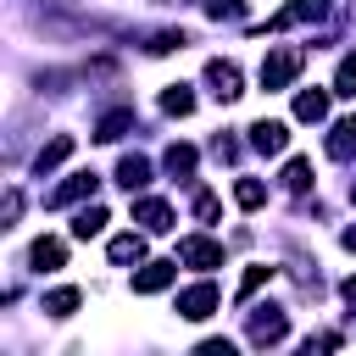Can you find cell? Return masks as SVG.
<instances>
[{"mask_svg": "<svg viewBox=\"0 0 356 356\" xmlns=\"http://www.w3.org/2000/svg\"><path fill=\"white\" fill-rule=\"evenodd\" d=\"M300 61H306V50H273V56L261 61V89H284V83L300 72Z\"/></svg>", "mask_w": 356, "mask_h": 356, "instance_id": "cell-1", "label": "cell"}, {"mask_svg": "<svg viewBox=\"0 0 356 356\" xmlns=\"http://www.w3.org/2000/svg\"><path fill=\"white\" fill-rule=\"evenodd\" d=\"M217 312V284H189L184 295H178V317H189V323H206Z\"/></svg>", "mask_w": 356, "mask_h": 356, "instance_id": "cell-2", "label": "cell"}, {"mask_svg": "<svg viewBox=\"0 0 356 356\" xmlns=\"http://www.w3.org/2000/svg\"><path fill=\"white\" fill-rule=\"evenodd\" d=\"M178 261H189V267H222V245L206 239V234H189V239H178Z\"/></svg>", "mask_w": 356, "mask_h": 356, "instance_id": "cell-3", "label": "cell"}, {"mask_svg": "<svg viewBox=\"0 0 356 356\" xmlns=\"http://www.w3.org/2000/svg\"><path fill=\"white\" fill-rule=\"evenodd\" d=\"M289 334V317L278 312V306H261L256 317H250V345H278Z\"/></svg>", "mask_w": 356, "mask_h": 356, "instance_id": "cell-4", "label": "cell"}, {"mask_svg": "<svg viewBox=\"0 0 356 356\" xmlns=\"http://www.w3.org/2000/svg\"><path fill=\"white\" fill-rule=\"evenodd\" d=\"M323 11H328V0H289L284 11H273V17H267V28L278 33V28H295V22H317ZM267 28H261V33H267Z\"/></svg>", "mask_w": 356, "mask_h": 356, "instance_id": "cell-5", "label": "cell"}, {"mask_svg": "<svg viewBox=\"0 0 356 356\" xmlns=\"http://www.w3.org/2000/svg\"><path fill=\"white\" fill-rule=\"evenodd\" d=\"M289 145V128L278 122V117H261V122H250V150H261V156H278Z\"/></svg>", "mask_w": 356, "mask_h": 356, "instance_id": "cell-6", "label": "cell"}, {"mask_svg": "<svg viewBox=\"0 0 356 356\" xmlns=\"http://www.w3.org/2000/svg\"><path fill=\"white\" fill-rule=\"evenodd\" d=\"M134 222H139L145 234H167V228H172V206L156 200V195H145V200H134Z\"/></svg>", "mask_w": 356, "mask_h": 356, "instance_id": "cell-7", "label": "cell"}, {"mask_svg": "<svg viewBox=\"0 0 356 356\" xmlns=\"http://www.w3.org/2000/svg\"><path fill=\"white\" fill-rule=\"evenodd\" d=\"M206 83H211V95L217 100H239L245 89H239V67L234 61H206Z\"/></svg>", "mask_w": 356, "mask_h": 356, "instance_id": "cell-8", "label": "cell"}, {"mask_svg": "<svg viewBox=\"0 0 356 356\" xmlns=\"http://www.w3.org/2000/svg\"><path fill=\"white\" fill-rule=\"evenodd\" d=\"M172 273H178V261H145V267L134 273V289H139V295H156V289L172 284Z\"/></svg>", "mask_w": 356, "mask_h": 356, "instance_id": "cell-9", "label": "cell"}, {"mask_svg": "<svg viewBox=\"0 0 356 356\" xmlns=\"http://www.w3.org/2000/svg\"><path fill=\"white\" fill-rule=\"evenodd\" d=\"M328 117V89H300L295 95V122H323Z\"/></svg>", "mask_w": 356, "mask_h": 356, "instance_id": "cell-10", "label": "cell"}, {"mask_svg": "<svg viewBox=\"0 0 356 356\" xmlns=\"http://www.w3.org/2000/svg\"><path fill=\"white\" fill-rule=\"evenodd\" d=\"M128 128H134V111H128V106H117V111H106V117L95 122V139H100V145H117Z\"/></svg>", "mask_w": 356, "mask_h": 356, "instance_id": "cell-11", "label": "cell"}, {"mask_svg": "<svg viewBox=\"0 0 356 356\" xmlns=\"http://www.w3.org/2000/svg\"><path fill=\"white\" fill-rule=\"evenodd\" d=\"M95 184H100L95 172H72V178H67L61 189H50V206H72V200H83V195H95Z\"/></svg>", "mask_w": 356, "mask_h": 356, "instance_id": "cell-12", "label": "cell"}, {"mask_svg": "<svg viewBox=\"0 0 356 356\" xmlns=\"http://www.w3.org/2000/svg\"><path fill=\"white\" fill-rule=\"evenodd\" d=\"M328 156H334V161H350V156H356V117H345V122L328 128Z\"/></svg>", "mask_w": 356, "mask_h": 356, "instance_id": "cell-13", "label": "cell"}, {"mask_svg": "<svg viewBox=\"0 0 356 356\" xmlns=\"http://www.w3.org/2000/svg\"><path fill=\"white\" fill-rule=\"evenodd\" d=\"M117 184H122L128 195L145 189V184H150V161H145V156H122V161H117Z\"/></svg>", "mask_w": 356, "mask_h": 356, "instance_id": "cell-14", "label": "cell"}, {"mask_svg": "<svg viewBox=\"0 0 356 356\" xmlns=\"http://www.w3.org/2000/svg\"><path fill=\"white\" fill-rule=\"evenodd\" d=\"M106 222H111L106 206H83V211L72 217V239H95V234H106Z\"/></svg>", "mask_w": 356, "mask_h": 356, "instance_id": "cell-15", "label": "cell"}, {"mask_svg": "<svg viewBox=\"0 0 356 356\" xmlns=\"http://www.w3.org/2000/svg\"><path fill=\"white\" fill-rule=\"evenodd\" d=\"M28 261H33L39 273H56V267L67 261V245H61V239H33V250H28Z\"/></svg>", "mask_w": 356, "mask_h": 356, "instance_id": "cell-16", "label": "cell"}, {"mask_svg": "<svg viewBox=\"0 0 356 356\" xmlns=\"http://www.w3.org/2000/svg\"><path fill=\"white\" fill-rule=\"evenodd\" d=\"M67 156H72V139H67V134H56V139H50V145H44V150L33 156V172L44 178V172H50V167H61Z\"/></svg>", "mask_w": 356, "mask_h": 356, "instance_id": "cell-17", "label": "cell"}, {"mask_svg": "<svg viewBox=\"0 0 356 356\" xmlns=\"http://www.w3.org/2000/svg\"><path fill=\"white\" fill-rule=\"evenodd\" d=\"M78 300H83L78 289H50V295L39 300V312H50V317H72V312H78Z\"/></svg>", "mask_w": 356, "mask_h": 356, "instance_id": "cell-18", "label": "cell"}, {"mask_svg": "<svg viewBox=\"0 0 356 356\" xmlns=\"http://www.w3.org/2000/svg\"><path fill=\"white\" fill-rule=\"evenodd\" d=\"M161 161H167V172H172V178H189V172H195V145H167V156H161Z\"/></svg>", "mask_w": 356, "mask_h": 356, "instance_id": "cell-19", "label": "cell"}, {"mask_svg": "<svg viewBox=\"0 0 356 356\" xmlns=\"http://www.w3.org/2000/svg\"><path fill=\"white\" fill-rule=\"evenodd\" d=\"M284 189H289V195H306V189H312V161H306V156H295V161L284 167Z\"/></svg>", "mask_w": 356, "mask_h": 356, "instance_id": "cell-20", "label": "cell"}, {"mask_svg": "<svg viewBox=\"0 0 356 356\" xmlns=\"http://www.w3.org/2000/svg\"><path fill=\"white\" fill-rule=\"evenodd\" d=\"M139 256H145V239H139V234H117V239H111V261H117V267H128V261H139Z\"/></svg>", "mask_w": 356, "mask_h": 356, "instance_id": "cell-21", "label": "cell"}, {"mask_svg": "<svg viewBox=\"0 0 356 356\" xmlns=\"http://www.w3.org/2000/svg\"><path fill=\"white\" fill-rule=\"evenodd\" d=\"M161 111H172V117H189V111H195V95H189L184 83H172V89L161 95Z\"/></svg>", "mask_w": 356, "mask_h": 356, "instance_id": "cell-22", "label": "cell"}, {"mask_svg": "<svg viewBox=\"0 0 356 356\" xmlns=\"http://www.w3.org/2000/svg\"><path fill=\"white\" fill-rule=\"evenodd\" d=\"M234 200H239V206H245V211H256V206H261V200H267V189H261V184H256V178H239V184H234Z\"/></svg>", "mask_w": 356, "mask_h": 356, "instance_id": "cell-23", "label": "cell"}, {"mask_svg": "<svg viewBox=\"0 0 356 356\" xmlns=\"http://www.w3.org/2000/svg\"><path fill=\"white\" fill-rule=\"evenodd\" d=\"M334 95L356 100V56H345V61H339V72H334Z\"/></svg>", "mask_w": 356, "mask_h": 356, "instance_id": "cell-24", "label": "cell"}, {"mask_svg": "<svg viewBox=\"0 0 356 356\" xmlns=\"http://www.w3.org/2000/svg\"><path fill=\"white\" fill-rule=\"evenodd\" d=\"M200 11H206V17H228V22H234V17H245V0H200Z\"/></svg>", "mask_w": 356, "mask_h": 356, "instance_id": "cell-25", "label": "cell"}, {"mask_svg": "<svg viewBox=\"0 0 356 356\" xmlns=\"http://www.w3.org/2000/svg\"><path fill=\"white\" fill-rule=\"evenodd\" d=\"M267 278H273V267H250V273L239 278V300H250V295H256V289H261Z\"/></svg>", "mask_w": 356, "mask_h": 356, "instance_id": "cell-26", "label": "cell"}, {"mask_svg": "<svg viewBox=\"0 0 356 356\" xmlns=\"http://www.w3.org/2000/svg\"><path fill=\"white\" fill-rule=\"evenodd\" d=\"M150 56H167V50H184V33H150V44H145Z\"/></svg>", "mask_w": 356, "mask_h": 356, "instance_id": "cell-27", "label": "cell"}, {"mask_svg": "<svg viewBox=\"0 0 356 356\" xmlns=\"http://www.w3.org/2000/svg\"><path fill=\"white\" fill-rule=\"evenodd\" d=\"M195 217H200V222H211V217H217V195H211V189H200V195H195Z\"/></svg>", "mask_w": 356, "mask_h": 356, "instance_id": "cell-28", "label": "cell"}, {"mask_svg": "<svg viewBox=\"0 0 356 356\" xmlns=\"http://www.w3.org/2000/svg\"><path fill=\"white\" fill-rule=\"evenodd\" d=\"M17 211H22V195H17V189H6V206H0V217H6V222H0V228H11V222H17Z\"/></svg>", "mask_w": 356, "mask_h": 356, "instance_id": "cell-29", "label": "cell"}, {"mask_svg": "<svg viewBox=\"0 0 356 356\" xmlns=\"http://www.w3.org/2000/svg\"><path fill=\"white\" fill-rule=\"evenodd\" d=\"M200 356H234V345H228V339H206V345H200Z\"/></svg>", "mask_w": 356, "mask_h": 356, "instance_id": "cell-30", "label": "cell"}, {"mask_svg": "<svg viewBox=\"0 0 356 356\" xmlns=\"http://www.w3.org/2000/svg\"><path fill=\"white\" fill-rule=\"evenodd\" d=\"M339 245H345V250H356V222H350V228L339 234Z\"/></svg>", "mask_w": 356, "mask_h": 356, "instance_id": "cell-31", "label": "cell"}, {"mask_svg": "<svg viewBox=\"0 0 356 356\" xmlns=\"http://www.w3.org/2000/svg\"><path fill=\"white\" fill-rule=\"evenodd\" d=\"M339 289H345V300H356V278H345V284H339Z\"/></svg>", "mask_w": 356, "mask_h": 356, "instance_id": "cell-32", "label": "cell"}, {"mask_svg": "<svg viewBox=\"0 0 356 356\" xmlns=\"http://www.w3.org/2000/svg\"><path fill=\"white\" fill-rule=\"evenodd\" d=\"M350 200H356V184H350Z\"/></svg>", "mask_w": 356, "mask_h": 356, "instance_id": "cell-33", "label": "cell"}]
</instances>
